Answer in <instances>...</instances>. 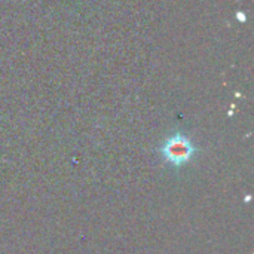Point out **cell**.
<instances>
[{
	"mask_svg": "<svg viewBox=\"0 0 254 254\" xmlns=\"http://www.w3.org/2000/svg\"><path fill=\"white\" fill-rule=\"evenodd\" d=\"M195 152L196 149L193 143L183 134H174L168 137L161 146V155L168 164L174 167H182L188 164Z\"/></svg>",
	"mask_w": 254,
	"mask_h": 254,
	"instance_id": "1",
	"label": "cell"
}]
</instances>
